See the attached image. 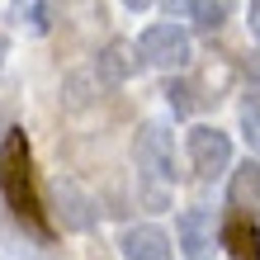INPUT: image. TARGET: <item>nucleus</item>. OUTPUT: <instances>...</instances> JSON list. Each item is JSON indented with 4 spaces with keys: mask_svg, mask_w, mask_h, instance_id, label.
<instances>
[{
    "mask_svg": "<svg viewBox=\"0 0 260 260\" xmlns=\"http://www.w3.org/2000/svg\"><path fill=\"white\" fill-rule=\"evenodd\" d=\"M0 194H5V204L19 213V218H34V213H38L34 189H28V147H24V133H10L5 147H0Z\"/></svg>",
    "mask_w": 260,
    "mask_h": 260,
    "instance_id": "1",
    "label": "nucleus"
},
{
    "mask_svg": "<svg viewBox=\"0 0 260 260\" xmlns=\"http://www.w3.org/2000/svg\"><path fill=\"white\" fill-rule=\"evenodd\" d=\"M133 161H137V175L156 180V185H175L180 171H175V137L166 133L161 123H142L133 137Z\"/></svg>",
    "mask_w": 260,
    "mask_h": 260,
    "instance_id": "2",
    "label": "nucleus"
},
{
    "mask_svg": "<svg viewBox=\"0 0 260 260\" xmlns=\"http://www.w3.org/2000/svg\"><path fill=\"white\" fill-rule=\"evenodd\" d=\"M137 57L151 62V67H161V71H180V67H189L194 43H189V34L180 24H151V28H142V38H137Z\"/></svg>",
    "mask_w": 260,
    "mask_h": 260,
    "instance_id": "3",
    "label": "nucleus"
},
{
    "mask_svg": "<svg viewBox=\"0 0 260 260\" xmlns=\"http://www.w3.org/2000/svg\"><path fill=\"white\" fill-rule=\"evenodd\" d=\"M185 147H189V166L199 180H218L222 171H232V137L213 123H199L185 133Z\"/></svg>",
    "mask_w": 260,
    "mask_h": 260,
    "instance_id": "4",
    "label": "nucleus"
},
{
    "mask_svg": "<svg viewBox=\"0 0 260 260\" xmlns=\"http://www.w3.org/2000/svg\"><path fill=\"white\" fill-rule=\"evenodd\" d=\"M48 208H52V218L62 222V232H90V227L100 222L95 199L76 185V180H67V175H57L48 185Z\"/></svg>",
    "mask_w": 260,
    "mask_h": 260,
    "instance_id": "5",
    "label": "nucleus"
},
{
    "mask_svg": "<svg viewBox=\"0 0 260 260\" xmlns=\"http://www.w3.org/2000/svg\"><path fill=\"white\" fill-rule=\"evenodd\" d=\"M118 251H123L128 260H175L171 237H166V227H156V222H133V227H123Z\"/></svg>",
    "mask_w": 260,
    "mask_h": 260,
    "instance_id": "6",
    "label": "nucleus"
},
{
    "mask_svg": "<svg viewBox=\"0 0 260 260\" xmlns=\"http://www.w3.org/2000/svg\"><path fill=\"white\" fill-rule=\"evenodd\" d=\"M227 208L237 218L255 222L260 218V166L255 161H241L232 175H227Z\"/></svg>",
    "mask_w": 260,
    "mask_h": 260,
    "instance_id": "7",
    "label": "nucleus"
},
{
    "mask_svg": "<svg viewBox=\"0 0 260 260\" xmlns=\"http://www.w3.org/2000/svg\"><path fill=\"white\" fill-rule=\"evenodd\" d=\"M175 237H180V251H189L199 260V255L213 246V237H222V232H218V222H213L208 208H185L175 218Z\"/></svg>",
    "mask_w": 260,
    "mask_h": 260,
    "instance_id": "8",
    "label": "nucleus"
},
{
    "mask_svg": "<svg viewBox=\"0 0 260 260\" xmlns=\"http://www.w3.org/2000/svg\"><path fill=\"white\" fill-rule=\"evenodd\" d=\"M137 62H142V57H137V48H133V43L114 38L109 48L95 57V67H90V71H95V81H100V85H123L128 76L137 71Z\"/></svg>",
    "mask_w": 260,
    "mask_h": 260,
    "instance_id": "9",
    "label": "nucleus"
},
{
    "mask_svg": "<svg viewBox=\"0 0 260 260\" xmlns=\"http://www.w3.org/2000/svg\"><path fill=\"white\" fill-rule=\"evenodd\" d=\"M222 241H227V251H232L237 260H260V237H255V222L232 218V222L222 227Z\"/></svg>",
    "mask_w": 260,
    "mask_h": 260,
    "instance_id": "10",
    "label": "nucleus"
},
{
    "mask_svg": "<svg viewBox=\"0 0 260 260\" xmlns=\"http://www.w3.org/2000/svg\"><path fill=\"white\" fill-rule=\"evenodd\" d=\"M161 95H166V104L175 109V118H189V114L199 109V95H194V85H189V81H166Z\"/></svg>",
    "mask_w": 260,
    "mask_h": 260,
    "instance_id": "11",
    "label": "nucleus"
},
{
    "mask_svg": "<svg viewBox=\"0 0 260 260\" xmlns=\"http://www.w3.org/2000/svg\"><path fill=\"white\" fill-rule=\"evenodd\" d=\"M67 109H85L90 104V95L85 90H100V81H95V71H76V76H67Z\"/></svg>",
    "mask_w": 260,
    "mask_h": 260,
    "instance_id": "12",
    "label": "nucleus"
},
{
    "mask_svg": "<svg viewBox=\"0 0 260 260\" xmlns=\"http://www.w3.org/2000/svg\"><path fill=\"white\" fill-rule=\"evenodd\" d=\"M222 14H227V0H199L189 19H194V28L213 34V28H222Z\"/></svg>",
    "mask_w": 260,
    "mask_h": 260,
    "instance_id": "13",
    "label": "nucleus"
},
{
    "mask_svg": "<svg viewBox=\"0 0 260 260\" xmlns=\"http://www.w3.org/2000/svg\"><path fill=\"white\" fill-rule=\"evenodd\" d=\"M241 133H246L251 151H260V95H251L246 104H241Z\"/></svg>",
    "mask_w": 260,
    "mask_h": 260,
    "instance_id": "14",
    "label": "nucleus"
},
{
    "mask_svg": "<svg viewBox=\"0 0 260 260\" xmlns=\"http://www.w3.org/2000/svg\"><path fill=\"white\" fill-rule=\"evenodd\" d=\"M28 34H48V0H28Z\"/></svg>",
    "mask_w": 260,
    "mask_h": 260,
    "instance_id": "15",
    "label": "nucleus"
},
{
    "mask_svg": "<svg viewBox=\"0 0 260 260\" xmlns=\"http://www.w3.org/2000/svg\"><path fill=\"white\" fill-rule=\"evenodd\" d=\"M194 5H199V0H166V10H171V14H194Z\"/></svg>",
    "mask_w": 260,
    "mask_h": 260,
    "instance_id": "16",
    "label": "nucleus"
},
{
    "mask_svg": "<svg viewBox=\"0 0 260 260\" xmlns=\"http://www.w3.org/2000/svg\"><path fill=\"white\" fill-rule=\"evenodd\" d=\"M251 24L260 28V0H251Z\"/></svg>",
    "mask_w": 260,
    "mask_h": 260,
    "instance_id": "17",
    "label": "nucleus"
},
{
    "mask_svg": "<svg viewBox=\"0 0 260 260\" xmlns=\"http://www.w3.org/2000/svg\"><path fill=\"white\" fill-rule=\"evenodd\" d=\"M123 5H128V10H147L151 0H123Z\"/></svg>",
    "mask_w": 260,
    "mask_h": 260,
    "instance_id": "18",
    "label": "nucleus"
},
{
    "mask_svg": "<svg viewBox=\"0 0 260 260\" xmlns=\"http://www.w3.org/2000/svg\"><path fill=\"white\" fill-rule=\"evenodd\" d=\"M5 52H10V43H5V38H0V62H5Z\"/></svg>",
    "mask_w": 260,
    "mask_h": 260,
    "instance_id": "19",
    "label": "nucleus"
},
{
    "mask_svg": "<svg viewBox=\"0 0 260 260\" xmlns=\"http://www.w3.org/2000/svg\"><path fill=\"white\" fill-rule=\"evenodd\" d=\"M199 260H213V255H199Z\"/></svg>",
    "mask_w": 260,
    "mask_h": 260,
    "instance_id": "20",
    "label": "nucleus"
}]
</instances>
